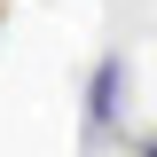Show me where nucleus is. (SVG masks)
<instances>
[{
  "label": "nucleus",
  "mask_w": 157,
  "mask_h": 157,
  "mask_svg": "<svg viewBox=\"0 0 157 157\" xmlns=\"http://www.w3.org/2000/svg\"><path fill=\"white\" fill-rule=\"evenodd\" d=\"M149 157H157V149H149Z\"/></svg>",
  "instance_id": "f03ea898"
},
{
  "label": "nucleus",
  "mask_w": 157,
  "mask_h": 157,
  "mask_svg": "<svg viewBox=\"0 0 157 157\" xmlns=\"http://www.w3.org/2000/svg\"><path fill=\"white\" fill-rule=\"evenodd\" d=\"M86 118H94V126H110V118H118V63H102V71H94V94H86Z\"/></svg>",
  "instance_id": "f257e3e1"
}]
</instances>
